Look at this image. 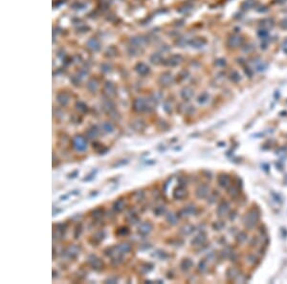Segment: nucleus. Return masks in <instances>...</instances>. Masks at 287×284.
<instances>
[{
  "mask_svg": "<svg viewBox=\"0 0 287 284\" xmlns=\"http://www.w3.org/2000/svg\"><path fill=\"white\" fill-rule=\"evenodd\" d=\"M72 145L77 151H84L87 149V141L81 135H77L72 140Z\"/></svg>",
  "mask_w": 287,
  "mask_h": 284,
  "instance_id": "nucleus-1",
  "label": "nucleus"
},
{
  "mask_svg": "<svg viewBox=\"0 0 287 284\" xmlns=\"http://www.w3.org/2000/svg\"><path fill=\"white\" fill-rule=\"evenodd\" d=\"M87 262L95 271H102L104 268V262L95 255H90L87 258Z\"/></svg>",
  "mask_w": 287,
  "mask_h": 284,
  "instance_id": "nucleus-2",
  "label": "nucleus"
},
{
  "mask_svg": "<svg viewBox=\"0 0 287 284\" xmlns=\"http://www.w3.org/2000/svg\"><path fill=\"white\" fill-rule=\"evenodd\" d=\"M258 220V214L257 211H251L248 212V214L245 216V225L248 227V228H253L254 226L257 224Z\"/></svg>",
  "mask_w": 287,
  "mask_h": 284,
  "instance_id": "nucleus-3",
  "label": "nucleus"
},
{
  "mask_svg": "<svg viewBox=\"0 0 287 284\" xmlns=\"http://www.w3.org/2000/svg\"><path fill=\"white\" fill-rule=\"evenodd\" d=\"M80 252H81V248L77 245H70L67 249L65 250V255L67 256L68 258H71V259H75L77 256L80 255Z\"/></svg>",
  "mask_w": 287,
  "mask_h": 284,
  "instance_id": "nucleus-4",
  "label": "nucleus"
},
{
  "mask_svg": "<svg viewBox=\"0 0 287 284\" xmlns=\"http://www.w3.org/2000/svg\"><path fill=\"white\" fill-rule=\"evenodd\" d=\"M153 229V225L151 222L149 221H146L140 224V226L138 227V233L141 235H148Z\"/></svg>",
  "mask_w": 287,
  "mask_h": 284,
  "instance_id": "nucleus-5",
  "label": "nucleus"
},
{
  "mask_svg": "<svg viewBox=\"0 0 287 284\" xmlns=\"http://www.w3.org/2000/svg\"><path fill=\"white\" fill-rule=\"evenodd\" d=\"M209 192H210V188L207 185L202 184V185H200L199 187L196 189L195 195H196L197 198L203 199V198H206L209 195Z\"/></svg>",
  "mask_w": 287,
  "mask_h": 284,
  "instance_id": "nucleus-6",
  "label": "nucleus"
},
{
  "mask_svg": "<svg viewBox=\"0 0 287 284\" xmlns=\"http://www.w3.org/2000/svg\"><path fill=\"white\" fill-rule=\"evenodd\" d=\"M195 212H196V207L192 205V204H190V205H188L187 207H185L183 210L180 211L178 216H182V217L189 216V215H193Z\"/></svg>",
  "mask_w": 287,
  "mask_h": 284,
  "instance_id": "nucleus-7",
  "label": "nucleus"
},
{
  "mask_svg": "<svg viewBox=\"0 0 287 284\" xmlns=\"http://www.w3.org/2000/svg\"><path fill=\"white\" fill-rule=\"evenodd\" d=\"M116 247V255H126V254H128L130 251H131V245L129 243H122L118 246H115Z\"/></svg>",
  "mask_w": 287,
  "mask_h": 284,
  "instance_id": "nucleus-8",
  "label": "nucleus"
},
{
  "mask_svg": "<svg viewBox=\"0 0 287 284\" xmlns=\"http://www.w3.org/2000/svg\"><path fill=\"white\" fill-rule=\"evenodd\" d=\"M187 194H188L187 189L183 186H179L173 191V198L176 200H181V199H184L187 196Z\"/></svg>",
  "mask_w": 287,
  "mask_h": 284,
  "instance_id": "nucleus-9",
  "label": "nucleus"
},
{
  "mask_svg": "<svg viewBox=\"0 0 287 284\" xmlns=\"http://www.w3.org/2000/svg\"><path fill=\"white\" fill-rule=\"evenodd\" d=\"M230 211V205L228 202H222L217 208V214L219 217H223L229 212Z\"/></svg>",
  "mask_w": 287,
  "mask_h": 284,
  "instance_id": "nucleus-10",
  "label": "nucleus"
},
{
  "mask_svg": "<svg viewBox=\"0 0 287 284\" xmlns=\"http://www.w3.org/2000/svg\"><path fill=\"white\" fill-rule=\"evenodd\" d=\"M126 208V202L123 198H119L113 203V210L116 212H122Z\"/></svg>",
  "mask_w": 287,
  "mask_h": 284,
  "instance_id": "nucleus-11",
  "label": "nucleus"
},
{
  "mask_svg": "<svg viewBox=\"0 0 287 284\" xmlns=\"http://www.w3.org/2000/svg\"><path fill=\"white\" fill-rule=\"evenodd\" d=\"M104 237H105L104 232V231H99L95 234H93V236L91 237V241H92L93 244L97 245L99 243H101L104 239Z\"/></svg>",
  "mask_w": 287,
  "mask_h": 284,
  "instance_id": "nucleus-12",
  "label": "nucleus"
},
{
  "mask_svg": "<svg viewBox=\"0 0 287 284\" xmlns=\"http://www.w3.org/2000/svg\"><path fill=\"white\" fill-rule=\"evenodd\" d=\"M206 239H207L206 234L205 233H200V234L196 235L193 238V239L192 240V246H201V245H203L206 242Z\"/></svg>",
  "mask_w": 287,
  "mask_h": 284,
  "instance_id": "nucleus-13",
  "label": "nucleus"
},
{
  "mask_svg": "<svg viewBox=\"0 0 287 284\" xmlns=\"http://www.w3.org/2000/svg\"><path fill=\"white\" fill-rule=\"evenodd\" d=\"M217 182H218V185L221 187V188H228L230 186V183H231V180H230V177L228 175H225V174H222V175H219L218 178H217Z\"/></svg>",
  "mask_w": 287,
  "mask_h": 284,
  "instance_id": "nucleus-14",
  "label": "nucleus"
},
{
  "mask_svg": "<svg viewBox=\"0 0 287 284\" xmlns=\"http://www.w3.org/2000/svg\"><path fill=\"white\" fill-rule=\"evenodd\" d=\"M133 109L136 111V112H143L144 110L146 109V104L145 101H144L142 99H137L134 100V104H133Z\"/></svg>",
  "mask_w": 287,
  "mask_h": 284,
  "instance_id": "nucleus-15",
  "label": "nucleus"
},
{
  "mask_svg": "<svg viewBox=\"0 0 287 284\" xmlns=\"http://www.w3.org/2000/svg\"><path fill=\"white\" fill-rule=\"evenodd\" d=\"M93 149L99 152V154H105L108 151V149L105 147L103 144L99 143V142H94L93 143Z\"/></svg>",
  "mask_w": 287,
  "mask_h": 284,
  "instance_id": "nucleus-16",
  "label": "nucleus"
},
{
  "mask_svg": "<svg viewBox=\"0 0 287 284\" xmlns=\"http://www.w3.org/2000/svg\"><path fill=\"white\" fill-rule=\"evenodd\" d=\"M192 266H193V262L192 261V259H190V258L183 259L181 264H180V268H181L182 271H189Z\"/></svg>",
  "mask_w": 287,
  "mask_h": 284,
  "instance_id": "nucleus-17",
  "label": "nucleus"
},
{
  "mask_svg": "<svg viewBox=\"0 0 287 284\" xmlns=\"http://www.w3.org/2000/svg\"><path fill=\"white\" fill-rule=\"evenodd\" d=\"M131 126L133 127V129L136 130V131H142V130H144V128L146 127V123L144 122L142 120H136L131 123Z\"/></svg>",
  "mask_w": 287,
  "mask_h": 284,
  "instance_id": "nucleus-18",
  "label": "nucleus"
},
{
  "mask_svg": "<svg viewBox=\"0 0 287 284\" xmlns=\"http://www.w3.org/2000/svg\"><path fill=\"white\" fill-rule=\"evenodd\" d=\"M98 135H99V129H98V127L96 126L90 127L89 129L87 130V132H86V137L88 139H94V138L97 137Z\"/></svg>",
  "mask_w": 287,
  "mask_h": 284,
  "instance_id": "nucleus-19",
  "label": "nucleus"
},
{
  "mask_svg": "<svg viewBox=\"0 0 287 284\" xmlns=\"http://www.w3.org/2000/svg\"><path fill=\"white\" fill-rule=\"evenodd\" d=\"M126 220L128 221V223L134 225V224H137L140 221V217L138 216L137 213L132 212V213H128L126 215Z\"/></svg>",
  "mask_w": 287,
  "mask_h": 284,
  "instance_id": "nucleus-20",
  "label": "nucleus"
},
{
  "mask_svg": "<svg viewBox=\"0 0 287 284\" xmlns=\"http://www.w3.org/2000/svg\"><path fill=\"white\" fill-rule=\"evenodd\" d=\"M166 219L170 225H176L178 222V215H176L173 212H169L166 216Z\"/></svg>",
  "mask_w": 287,
  "mask_h": 284,
  "instance_id": "nucleus-21",
  "label": "nucleus"
},
{
  "mask_svg": "<svg viewBox=\"0 0 287 284\" xmlns=\"http://www.w3.org/2000/svg\"><path fill=\"white\" fill-rule=\"evenodd\" d=\"M194 231V227L191 224H186L184 225L182 228L180 229V232L184 234V235H189L191 234L192 232Z\"/></svg>",
  "mask_w": 287,
  "mask_h": 284,
  "instance_id": "nucleus-22",
  "label": "nucleus"
},
{
  "mask_svg": "<svg viewBox=\"0 0 287 284\" xmlns=\"http://www.w3.org/2000/svg\"><path fill=\"white\" fill-rule=\"evenodd\" d=\"M102 129L104 132L105 133H112L114 131V126L112 122H104L103 124H102Z\"/></svg>",
  "mask_w": 287,
  "mask_h": 284,
  "instance_id": "nucleus-23",
  "label": "nucleus"
},
{
  "mask_svg": "<svg viewBox=\"0 0 287 284\" xmlns=\"http://www.w3.org/2000/svg\"><path fill=\"white\" fill-rule=\"evenodd\" d=\"M104 215V209L102 208H97L91 211V217L94 219H100Z\"/></svg>",
  "mask_w": 287,
  "mask_h": 284,
  "instance_id": "nucleus-24",
  "label": "nucleus"
},
{
  "mask_svg": "<svg viewBox=\"0 0 287 284\" xmlns=\"http://www.w3.org/2000/svg\"><path fill=\"white\" fill-rule=\"evenodd\" d=\"M166 211H167V209L164 205H160V206H157L155 209H154L153 212H154V215H156V216H161V215L165 214Z\"/></svg>",
  "mask_w": 287,
  "mask_h": 284,
  "instance_id": "nucleus-25",
  "label": "nucleus"
},
{
  "mask_svg": "<svg viewBox=\"0 0 287 284\" xmlns=\"http://www.w3.org/2000/svg\"><path fill=\"white\" fill-rule=\"evenodd\" d=\"M128 234H129V229L127 228V227H121V228H119L116 231V235H118V236L124 237V236H126Z\"/></svg>",
  "mask_w": 287,
  "mask_h": 284,
  "instance_id": "nucleus-26",
  "label": "nucleus"
},
{
  "mask_svg": "<svg viewBox=\"0 0 287 284\" xmlns=\"http://www.w3.org/2000/svg\"><path fill=\"white\" fill-rule=\"evenodd\" d=\"M58 100H59V103L61 104V105H66L68 104V100H69V98H68V96L67 95H65V94H60L59 96H58Z\"/></svg>",
  "mask_w": 287,
  "mask_h": 284,
  "instance_id": "nucleus-27",
  "label": "nucleus"
},
{
  "mask_svg": "<svg viewBox=\"0 0 287 284\" xmlns=\"http://www.w3.org/2000/svg\"><path fill=\"white\" fill-rule=\"evenodd\" d=\"M227 276L231 278H236L238 277V270L236 268H230L227 272Z\"/></svg>",
  "mask_w": 287,
  "mask_h": 284,
  "instance_id": "nucleus-28",
  "label": "nucleus"
},
{
  "mask_svg": "<svg viewBox=\"0 0 287 284\" xmlns=\"http://www.w3.org/2000/svg\"><path fill=\"white\" fill-rule=\"evenodd\" d=\"M82 232V226L80 223L75 227V231H74V238L75 239H78V238L81 236Z\"/></svg>",
  "mask_w": 287,
  "mask_h": 284,
  "instance_id": "nucleus-29",
  "label": "nucleus"
},
{
  "mask_svg": "<svg viewBox=\"0 0 287 284\" xmlns=\"http://www.w3.org/2000/svg\"><path fill=\"white\" fill-rule=\"evenodd\" d=\"M207 269H208V264H207L206 261L205 260L200 261L199 264H198V270H199L201 273H205L207 271Z\"/></svg>",
  "mask_w": 287,
  "mask_h": 284,
  "instance_id": "nucleus-30",
  "label": "nucleus"
},
{
  "mask_svg": "<svg viewBox=\"0 0 287 284\" xmlns=\"http://www.w3.org/2000/svg\"><path fill=\"white\" fill-rule=\"evenodd\" d=\"M104 109L106 113H111L114 110V104L111 103V101H109V103H107V104L104 105Z\"/></svg>",
  "mask_w": 287,
  "mask_h": 284,
  "instance_id": "nucleus-31",
  "label": "nucleus"
},
{
  "mask_svg": "<svg viewBox=\"0 0 287 284\" xmlns=\"http://www.w3.org/2000/svg\"><path fill=\"white\" fill-rule=\"evenodd\" d=\"M182 96H183V98H184V99L188 100V99H190V98L192 96V92L191 90H189V88H186V89H184V90H183V92H182Z\"/></svg>",
  "mask_w": 287,
  "mask_h": 284,
  "instance_id": "nucleus-32",
  "label": "nucleus"
},
{
  "mask_svg": "<svg viewBox=\"0 0 287 284\" xmlns=\"http://www.w3.org/2000/svg\"><path fill=\"white\" fill-rule=\"evenodd\" d=\"M77 109L80 110L82 113H84V112L87 111V106L82 103H79V104H77Z\"/></svg>",
  "mask_w": 287,
  "mask_h": 284,
  "instance_id": "nucleus-33",
  "label": "nucleus"
},
{
  "mask_svg": "<svg viewBox=\"0 0 287 284\" xmlns=\"http://www.w3.org/2000/svg\"><path fill=\"white\" fill-rule=\"evenodd\" d=\"M246 237H247V235H246L244 233H240L237 235V241L240 242V243L244 242V241L246 240Z\"/></svg>",
  "mask_w": 287,
  "mask_h": 284,
  "instance_id": "nucleus-34",
  "label": "nucleus"
},
{
  "mask_svg": "<svg viewBox=\"0 0 287 284\" xmlns=\"http://www.w3.org/2000/svg\"><path fill=\"white\" fill-rule=\"evenodd\" d=\"M96 172H97V170H95V171H92L90 174H88V175H87V176L83 179V181L88 182V181H91V180H93V179H94V177H95Z\"/></svg>",
  "mask_w": 287,
  "mask_h": 284,
  "instance_id": "nucleus-35",
  "label": "nucleus"
},
{
  "mask_svg": "<svg viewBox=\"0 0 287 284\" xmlns=\"http://www.w3.org/2000/svg\"><path fill=\"white\" fill-rule=\"evenodd\" d=\"M144 198V192L143 191H137L135 193V199L137 201H141Z\"/></svg>",
  "mask_w": 287,
  "mask_h": 284,
  "instance_id": "nucleus-36",
  "label": "nucleus"
},
{
  "mask_svg": "<svg viewBox=\"0 0 287 284\" xmlns=\"http://www.w3.org/2000/svg\"><path fill=\"white\" fill-rule=\"evenodd\" d=\"M213 227H214V229H215V230H220L223 227V223H220V222H216V223H214V225H213Z\"/></svg>",
  "mask_w": 287,
  "mask_h": 284,
  "instance_id": "nucleus-37",
  "label": "nucleus"
},
{
  "mask_svg": "<svg viewBox=\"0 0 287 284\" xmlns=\"http://www.w3.org/2000/svg\"><path fill=\"white\" fill-rule=\"evenodd\" d=\"M164 109H165V111L167 112V113H169V114H170V113L172 112V108H171V105L170 106V105H167V104H165V106H164Z\"/></svg>",
  "mask_w": 287,
  "mask_h": 284,
  "instance_id": "nucleus-38",
  "label": "nucleus"
},
{
  "mask_svg": "<svg viewBox=\"0 0 287 284\" xmlns=\"http://www.w3.org/2000/svg\"><path fill=\"white\" fill-rule=\"evenodd\" d=\"M118 281L117 277H109L105 280V282H108V283H116Z\"/></svg>",
  "mask_w": 287,
  "mask_h": 284,
  "instance_id": "nucleus-39",
  "label": "nucleus"
},
{
  "mask_svg": "<svg viewBox=\"0 0 287 284\" xmlns=\"http://www.w3.org/2000/svg\"><path fill=\"white\" fill-rule=\"evenodd\" d=\"M78 174H79V171H78V170H75V171H73L72 173H70V174L68 175V177H69V178H76V177H77V175H78Z\"/></svg>",
  "mask_w": 287,
  "mask_h": 284,
  "instance_id": "nucleus-40",
  "label": "nucleus"
}]
</instances>
